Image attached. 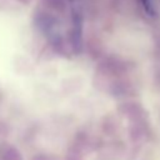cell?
I'll return each mask as SVG.
<instances>
[{
	"mask_svg": "<svg viewBox=\"0 0 160 160\" xmlns=\"http://www.w3.org/2000/svg\"><path fill=\"white\" fill-rule=\"evenodd\" d=\"M139 6L141 8V10L148 15V16H155L156 11H155V6H154V2L152 0H136Z\"/></svg>",
	"mask_w": 160,
	"mask_h": 160,
	"instance_id": "obj_1",
	"label": "cell"
}]
</instances>
